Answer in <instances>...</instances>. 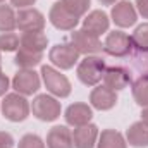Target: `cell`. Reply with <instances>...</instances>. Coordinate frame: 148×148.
<instances>
[{
	"label": "cell",
	"mask_w": 148,
	"mask_h": 148,
	"mask_svg": "<svg viewBox=\"0 0 148 148\" xmlns=\"http://www.w3.org/2000/svg\"><path fill=\"white\" fill-rule=\"evenodd\" d=\"M105 69H107V66H105L103 59H100L97 55H86L77 66V77L86 86H97L103 79Z\"/></svg>",
	"instance_id": "1"
},
{
	"label": "cell",
	"mask_w": 148,
	"mask_h": 148,
	"mask_svg": "<svg viewBox=\"0 0 148 148\" xmlns=\"http://www.w3.org/2000/svg\"><path fill=\"white\" fill-rule=\"evenodd\" d=\"M31 112V105L21 93H9L5 95L2 102V114L10 122H21L24 121Z\"/></svg>",
	"instance_id": "2"
},
{
	"label": "cell",
	"mask_w": 148,
	"mask_h": 148,
	"mask_svg": "<svg viewBox=\"0 0 148 148\" xmlns=\"http://www.w3.org/2000/svg\"><path fill=\"white\" fill-rule=\"evenodd\" d=\"M41 77H43V83L47 86V90L59 97V98H66L71 95V83L69 79L60 74V71L53 69L52 66H43L41 67Z\"/></svg>",
	"instance_id": "3"
},
{
	"label": "cell",
	"mask_w": 148,
	"mask_h": 148,
	"mask_svg": "<svg viewBox=\"0 0 148 148\" xmlns=\"http://www.w3.org/2000/svg\"><path fill=\"white\" fill-rule=\"evenodd\" d=\"M79 52L77 48L74 47L73 43H59L55 47L50 48V53H48V59L52 60V64L59 69H71L74 67V64L79 60Z\"/></svg>",
	"instance_id": "4"
},
{
	"label": "cell",
	"mask_w": 148,
	"mask_h": 148,
	"mask_svg": "<svg viewBox=\"0 0 148 148\" xmlns=\"http://www.w3.org/2000/svg\"><path fill=\"white\" fill-rule=\"evenodd\" d=\"M60 102H57V98L50 97V95H38L31 103V112L33 115L45 121V122H52L60 115Z\"/></svg>",
	"instance_id": "5"
},
{
	"label": "cell",
	"mask_w": 148,
	"mask_h": 148,
	"mask_svg": "<svg viewBox=\"0 0 148 148\" xmlns=\"http://www.w3.org/2000/svg\"><path fill=\"white\" fill-rule=\"evenodd\" d=\"M133 40L129 35L122 33V31H112L107 35L105 43H103V50L112 55V57H127L133 52Z\"/></svg>",
	"instance_id": "6"
},
{
	"label": "cell",
	"mask_w": 148,
	"mask_h": 148,
	"mask_svg": "<svg viewBox=\"0 0 148 148\" xmlns=\"http://www.w3.org/2000/svg\"><path fill=\"white\" fill-rule=\"evenodd\" d=\"M48 17H50V23L57 29H62V31H74V28L79 23V17L74 12H71L62 2L53 3V7L50 9V16Z\"/></svg>",
	"instance_id": "7"
},
{
	"label": "cell",
	"mask_w": 148,
	"mask_h": 148,
	"mask_svg": "<svg viewBox=\"0 0 148 148\" xmlns=\"http://www.w3.org/2000/svg\"><path fill=\"white\" fill-rule=\"evenodd\" d=\"M71 43L77 48L79 53H84V55H93L103 50L100 38L88 33L86 29H74L71 35Z\"/></svg>",
	"instance_id": "8"
},
{
	"label": "cell",
	"mask_w": 148,
	"mask_h": 148,
	"mask_svg": "<svg viewBox=\"0 0 148 148\" xmlns=\"http://www.w3.org/2000/svg\"><path fill=\"white\" fill-rule=\"evenodd\" d=\"M12 88L16 93H21L24 97L33 95L40 90V74L35 73L33 69H19L12 79Z\"/></svg>",
	"instance_id": "9"
},
{
	"label": "cell",
	"mask_w": 148,
	"mask_h": 148,
	"mask_svg": "<svg viewBox=\"0 0 148 148\" xmlns=\"http://www.w3.org/2000/svg\"><path fill=\"white\" fill-rule=\"evenodd\" d=\"M16 23L17 28L23 33H31V31H43L45 28V17L36 9H21L16 14Z\"/></svg>",
	"instance_id": "10"
},
{
	"label": "cell",
	"mask_w": 148,
	"mask_h": 148,
	"mask_svg": "<svg viewBox=\"0 0 148 148\" xmlns=\"http://www.w3.org/2000/svg\"><path fill=\"white\" fill-rule=\"evenodd\" d=\"M136 19H138V12L129 0H121L112 7V21L119 28H129L136 23Z\"/></svg>",
	"instance_id": "11"
},
{
	"label": "cell",
	"mask_w": 148,
	"mask_h": 148,
	"mask_svg": "<svg viewBox=\"0 0 148 148\" xmlns=\"http://www.w3.org/2000/svg\"><path fill=\"white\" fill-rule=\"evenodd\" d=\"M129 83H131V74H129L127 69H124L121 66L107 67L105 73H103V84L107 88L114 90V91L124 90Z\"/></svg>",
	"instance_id": "12"
},
{
	"label": "cell",
	"mask_w": 148,
	"mask_h": 148,
	"mask_svg": "<svg viewBox=\"0 0 148 148\" xmlns=\"http://www.w3.org/2000/svg\"><path fill=\"white\" fill-rule=\"evenodd\" d=\"M97 138H98V127L90 122L74 127L73 131L74 148H93L97 145Z\"/></svg>",
	"instance_id": "13"
},
{
	"label": "cell",
	"mask_w": 148,
	"mask_h": 148,
	"mask_svg": "<svg viewBox=\"0 0 148 148\" xmlns=\"http://www.w3.org/2000/svg\"><path fill=\"white\" fill-rule=\"evenodd\" d=\"M90 102L95 109L98 110H110L112 107L117 103V93L107 88L105 84L103 86H97L91 95H90Z\"/></svg>",
	"instance_id": "14"
},
{
	"label": "cell",
	"mask_w": 148,
	"mask_h": 148,
	"mask_svg": "<svg viewBox=\"0 0 148 148\" xmlns=\"http://www.w3.org/2000/svg\"><path fill=\"white\" fill-rule=\"evenodd\" d=\"M93 117V112H91V107L88 103H83V102H77V103H73L67 107L66 110V121L69 126H84L91 121Z\"/></svg>",
	"instance_id": "15"
},
{
	"label": "cell",
	"mask_w": 148,
	"mask_h": 148,
	"mask_svg": "<svg viewBox=\"0 0 148 148\" xmlns=\"http://www.w3.org/2000/svg\"><path fill=\"white\" fill-rule=\"evenodd\" d=\"M83 29H86L88 33H91L95 36H100V35L107 33V29H109V16L103 10L90 12L83 21Z\"/></svg>",
	"instance_id": "16"
},
{
	"label": "cell",
	"mask_w": 148,
	"mask_h": 148,
	"mask_svg": "<svg viewBox=\"0 0 148 148\" xmlns=\"http://www.w3.org/2000/svg\"><path fill=\"white\" fill-rule=\"evenodd\" d=\"M47 147L48 148H74L73 133L66 126H55L47 134Z\"/></svg>",
	"instance_id": "17"
},
{
	"label": "cell",
	"mask_w": 148,
	"mask_h": 148,
	"mask_svg": "<svg viewBox=\"0 0 148 148\" xmlns=\"http://www.w3.org/2000/svg\"><path fill=\"white\" fill-rule=\"evenodd\" d=\"M126 138L127 143L134 148H147L148 147V124L143 121H138L134 124L129 126V129L126 131Z\"/></svg>",
	"instance_id": "18"
},
{
	"label": "cell",
	"mask_w": 148,
	"mask_h": 148,
	"mask_svg": "<svg viewBox=\"0 0 148 148\" xmlns=\"http://www.w3.org/2000/svg\"><path fill=\"white\" fill-rule=\"evenodd\" d=\"M48 38L45 36L41 31H31V33H23V36L19 38V48H26L31 52H41L47 48Z\"/></svg>",
	"instance_id": "19"
},
{
	"label": "cell",
	"mask_w": 148,
	"mask_h": 148,
	"mask_svg": "<svg viewBox=\"0 0 148 148\" xmlns=\"http://www.w3.org/2000/svg\"><path fill=\"white\" fill-rule=\"evenodd\" d=\"M97 145H98V148H127V143H126L124 136L115 129L102 131Z\"/></svg>",
	"instance_id": "20"
},
{
	"label": "cell",
	"mask_w": 148,
	"mask_h": 148,
	"mask_svg": "<svg viewBox=\"0 0 148 148\" xmlns=\"http://www.w3.org/2000/svg\"><path fill=\"white\" fill-rule=\"evenodd\" d=\"M41 59H43L41 52H31V50H26V48H19V52L16 53L14 62L21 69H33L41 62Z\"/></svg>",
	"instance_id": "21"
},
{
	"label": "cell",
	"mask_w": 148,
	"mask_h": 148,
	"mask_svg": "<svg viewBox=\"0 0 148 148\" xmlns=\"http://www.w3.org/2000/svg\"><path fill=\"white\" fill-rule=\"evenodd\" d=\"M133 97L140 107H148V74L133 83Z\"/></svg>",
	"instance_id": "22"
},
{
	"label": "cell",
	"mask_w": 148,
	"mask_h": 148,
	"mask_svg": "<svg viewBox=\"0 0 148 148\" xmlns=\"http://www.w3.org/2000/svg\"><path fill=\"white\" fill-rule=\"evenodd\" d=\"M17 28L16 14L10 5H0V31L2 33H12Z\"/></svg>",
	"instance_id": "23"
},
{
	"label": "cell",
	"mask_w": 148,
	"mask_h": 148,
	"mask_svg": "<svg viewBox=\"0 0 148 148\" xmlns=\"http://www.w3.org/2000/svg\"><path fill=\"white\" fill-rule=\"evenodd\" d=\"M133 50H141V52H147L148 50V23L138 26L133 33Z\"/></svg>",
	"instance_id": "24"
},
{
	"label": "cell",
	"mask_w": 148,
	"mask_h": 148,
	"mask_svg": "<svg viewBox=\"0 0 148 148\" xmlns=\"http://www.w3.org/2000/svg\"><path fill=\"white\" fill-rule=\"evenodd\" d=\"M17 47H19V36L16 33L0 35V52H14Z\"/></svg>",
	"instance_id": "25"
},
{
	"label": "cell",
	"mask_w": 148,
	"mask_h": 148,
	"mask_svg": "<svg viewBox=\"0 0 148 148\" xmlns=\"http://www.w3.org/2000/svg\"><path fill=\"white\" fill-rule=\"evenodd\" d=\"M71 12H74L77 17L84 16L88 12V7H90V2L91 0H60Z\"/></svg>",
	"instance_id": "26"
},
{
	"label": "cell",
	"mask_w": 148,
	"mask_h": 148,
	"mask_svg": "<svg viewBox=\"0 0 148 148\" xmlns=\"http://www.w3.org/2000/svg\"><path fill=\"white\" fill-rule=\"evenodd\" d=\"M17 148H45V143L41 141V138L36 134H24L19 140Z\"/></svg>",
	"instance_id": "27"
},
{
	"label": "cell",
	"mask_w": 148,
	"mask_h": 148,
	"mask_svg": "<svg viewBox=\"0 0 148 148\" xmlns=\"http://www.w3.org/2000/svg\"><path fill=\"white\" fill-rule=\"evenodd\" d=\"M12 147H14L12 134H9L5 131H0V148H12Z\"/></svg>",
	"instance_id": "28"
},
{
	"label": "cell",
	"mask_w": 148,
	"mask_h": 148,
	"mask_svg": "<svg viewBox=\"0 0 148 148\" xmlns=\"http://www.w3.org/2000/svg\"><path fill=\"white\" fill-rule=\"evenodd\" d=\"M9 83H10L9 77L0 71V97H3V95L7 93V90H9Z\"/></svg>",
	"instance_id": "29"
},
{
	"label": "cell",
	"mask_w": 148,
	"mask_h": 148,
	"mask_svg": "<svg viewBox=\"0 0 148 148\" xmlns=\"http://www.w3.org/2000/svg\"><path fill=\"white\" fill-rule=\"evenodd\" d=\"M136 7H138V12L148 19V0H136Z\"/></svg>",
	"instance_id": "30"
},
{
	"label": "cell",
	"mask_w": 148,
	"mask_h": 148,
	"mask_svg": "<svg viewBox=\"0 0 148 148\" xmlns=\"http://www.w3.org/2000/svg\"><path fill=\"white\" fill-rule=\"evenodd\" d=\"M36 0H10L12 5H16L17 9H28L29 5H33Z\"/></svg>",
	"instance_id": "31"
},
{
	"label": "cell",
	"mask_w": 148,
	"mask_h": 148,
	"mask_svg": "<svg viewBox=\"0 0 148 148\" xmlns=\"http://www.w3.org/2000/svg\"><path fill=\"white\" fill-rule=\"evenodd\" d=\"M141 121H143L145 124H148V107H145L143 112H141Z\"/></svg>",
	"instance_id": "32"
},
{
	"label": "cell",
	"mask_w": 148,
	"mask_h": 148,
	"mask_svg": "<svg viewBox=\"0 0 148 148\" xmlns=\"http://www.w3.org/2000/svg\"><path fill=\"white\" fill-rule=\"evenodd\" d=\"M98 2H100L102 5H112V3H115L117 0H98Z\"/></svg>",
	"instance_id": "33"
},
{
	"label": "cell",
	"mask_w": 148,
	"mask_h": 148,
	"mask_svg": "<svg viewBox=\"0 0 148 148\" xmlns=\"http://www.w3.org/2000/svg\"><path fill=\"white\" fill-rule=\"evenodd\" d=\"M0 67H2V55H0Z\"/></svg>",
	"instance_id": "34"
},
{
	"label": "cell",
	"mask_w": 148,
	"mask_h": 148,
	"mask_svg": "<svg viewBox=\"0 0 148 148\" xmlns=\"http://www.w3.org/2000/svg\"><path fill=\"white\" fill-rule=\"evenodd\" d=\"M2 2H3V0H0V3H2Z\"/></svg>",
	"instance_id": "35"
}]
</instances>
